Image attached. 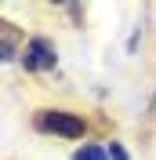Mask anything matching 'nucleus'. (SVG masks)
Wrapping results in <instances>:
<instances>
[{
	"instance_id": "obj_3",
	"label": "nucleus",
	"mask_w": 156,
	"mask_h": 160,
	"mask_svg": "<svg viewBox=\"0 0 156 160\" xmlns=\"http://www.w3.org/2000/svg\"><path fill=\"white\" fill-rule=\"evenodd\" d=\"M18 29L11 26V22H0V62L15 58V51H18Z\"/></svg>"
},
{
	"instance_id": "obj_4",
	"label": "nucleus",
	"mask_w": 156,
	"mask_h": 160,
	"mask_svg": "<svg viewBox=\"0 0 156 160\" xmlns=\"http://www.w3.org/2000/svg\"><path fill=\"white\" fill-rule=\"evenodd\" d=\"M73 160H105V153L98 149V146H84V149H76Z\"/></svg>"
},
{
	"instance_id": "obj_5",
	"label": "nucleus",
	"mask_w": 156,
	"mask_h": 160,
	"mask_svg": "<svg viewBox=\"0 0 156 160\" xmlns=\"http://www.w3.org/2000/svg\"><path fill=\"white\" fill-rule=\"evenodd\" d=\"M109 153H113V160H127V149H124V146H116V142L109 146Z\"/></svg>"
},
{
	"instance_id": "obj_6",
	"label": "nucleus",
	"mask_w": 156,
	"mask_h": 160,
	"mask_svg": "<svg viewBox=\"0 0 156 160\" xmlns=\"http://www.w3.org/2000/svg\"><path fill=\"white\" fill-rule=\"evenodd\" d=\"M153 113H156V98H153Z\"/></svg>"
},
{
	"instance_id": "obj_2",
	"label": "nucleus",
	"mask_w": 156,
	"mask_h": 160,
	"mask_svg": "<svg viewBox=\"0 0 156 160\" xmlns=\"http://www.w3.org/2000/svg\"><path fill=\"white\" fill-rule=\"evenodd\" d=\"M22 66L26 69H51L55 66V48H51L47 40H29L26 44V55H22Z\"/></svg>"
},
{
	"instance_id": "obj_1",
	"label": "nucleus",
	"mask_w": 156,
	"mask_h": 160,
	"mask_svg": "<svg viewBox=\"0 0 156 160\" xmlns=\"http://www.w3.org/2000/svg\"><path fill=\"white\" fill-rule=\"evenodd\" d=\"M40 128L55 131V135H66V138H80L84 135V120L73 117V113H62V109H47L40 117Z\"/></svg>"
}]
</instances>
